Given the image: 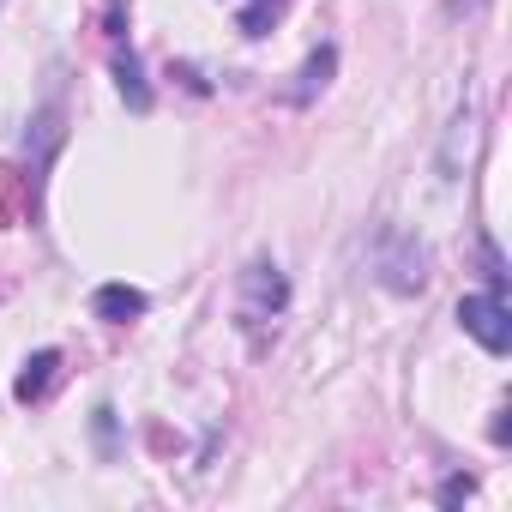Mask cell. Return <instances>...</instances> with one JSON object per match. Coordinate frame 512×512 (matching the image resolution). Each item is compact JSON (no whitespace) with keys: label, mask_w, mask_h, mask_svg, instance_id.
I'll list each match as a JSON object with an SVG mask.
<instances>
[{"label":"cell","mask_w":512,"mask_h":512,"mask_svg":"<svg viewBox=\"0 0 512 512\" xmlns=\"http://www.w3.org/2000/svg\"><path fill=\"white\" fill-rule=\"evenodd\" d=\"M91 308H97V320H109V326H127V320H139V314H145V290L103 284V290L91 296Z\"/></svg>","instance_id":"cell-2"},{"label":"cell","mask_w":512,"mask_h":512,"mask_svg":"<svg viewBox=\"0 0 512 512\" xmlns=\"http://www.w3.org/2000/svg\"><path fill=\"white\" fill-rule=\"evenodd\" d=\"M115 85H121V97H127V109H151V91H145V73H139V55L133 49H121L115 55Z\"/></svg>","instance_id":"cell-4"},{"label":"cell","mask_w":512,"mask_h":512,"mask_svg":"<svg viewBox=\"0 0 512 512\" xmlns=\"http://www.w3.org/2000/svg\"><path fill=\"white\" fill-rule=\"evenodd\" d=\"M247 296H253V308H247V314H284L290 284L278 278V266H253V272H247Z\"/></svg>","instance_id":"cell-3"},{"label":"cell","mask_w":512,"mask_h":512,"mask_svg":"<svg viewBox=\"0 0 512 512\" xmlns=\"http://www.w3.org/2000/svg\"><path fill=\"white\" fill-rule=\"evenodd\" d=\"M458 326L488 350V356H506L512 350V314H506V296H464L458 302Z\"/></svg>","instance_id":"cell-1"},{"label":"cell","mask_w":512,"mask_h":512,"mask_svg":"<svg viewBox=\"0 0 512 512\" xmlns=\"http://www.w3.org/2000/svg\"><path fill=\"white\" fill-rule=\"evenodd\" d=\"M464 7H476V0H464Z\"/></svg>","instance_id":"cell-9"},{"label":"cell","mask_w":512,"mask_h":512,"mask_svg":"<svg viewBox=\"0 0 512 512\" xmlns=\"http://www.w3.org/2000/svg\"><path fill=\"white\" fill-rule=\"evenodd\" d=\"M278 13H284V0H253V7L241 13V31H247V37H266V31L278 25Z\"/></svg>","instance_id":"cell-7"},{"label":"cell","mask_w":512,"mask_h":512,"mask_svg":"<svg viewBox=\"0 0 512 512\" xmlns=\"http://www.w3.org/2000/svg\"><path fill=\"white\" fill-rule=\"evenodd\" d=\"M332 67H338V55H332V49H320V55H308V67H302V85H296V97H302V103H314V97L326 91V79H332Z\"/></svg>","instance_id":"cell-6"},{"label":"cell","mask_w":512,"mask_h":512,"mask_svg":"<svg viewBox=\"0 0 512 512\" xmlns=\"http://www.w3.org/2000/svg\"><path fill=\"white\" fill-rule=\"evenodd\" d=\"M55 368H61V356H55V350H37V356L25 362V374H19V398H25V404H37V398L49 392Z\"/></svg>","instance_id":"cell-5"},{"label":"cell","mask_w":512,"mask_h":512,"mask_svg":"<svg viewBox=\"0 0 512 512\" xmlns=\"http://www.w3.org/2000/svg\"><path fill=\"white\" fill-rule=\"evenodd\" d=\"M470 488H476L470 476H446V482H440V506H458V500H470Z\"/></svg>","instance_id":"cell-8"}]
</instances>
